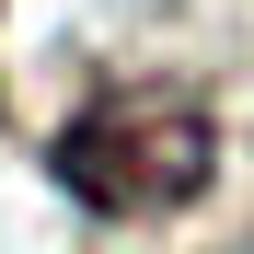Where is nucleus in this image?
I'll return each instance as SVG.
<instances>
[{
  "label": "nucleus",
  "mask_w": 254,
  "mask_h": 254,
  "mask_svg": "<svg viewBox=\"0 0 254 254\" xmlns=\"http://www.w3.org/2000/svg\"><path fill=\"white\" fill-rule=\"evenodd\" d=\"M47 174L93 208V220H162V208H196L220 174V116L174 81H139V93H93L81 116H58Z\"/></svg>",
  "instance_id": "nucleus-1"
}]
</instances>
